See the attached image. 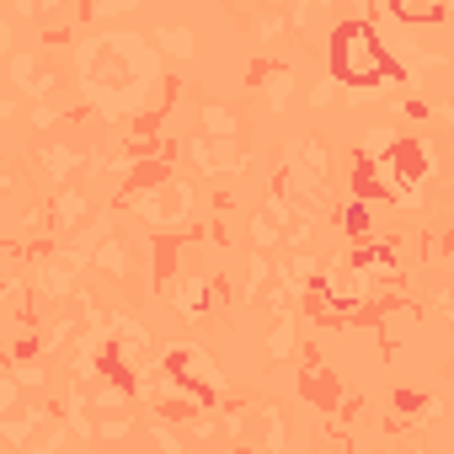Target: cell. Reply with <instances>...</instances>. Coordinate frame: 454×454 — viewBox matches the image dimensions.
<instances>
[{
	"label": "cell",
	"instance_id": "obj_1",
	"mask_svg": "<svg viewBox=\"0 0 454 454\" xmlns=\"http://www.w3.org/2000/svg\"><path fill=\"white\" fill-rule=\"evenodd\" d=\"M337 75L342 81H353V86H364V81H380L390 65H385V54H380V38L369 33V27H348L342 38H337Z\"/></svg>",
	"mask_w": 454,
	"mask_h": 454
}]
</instances>
